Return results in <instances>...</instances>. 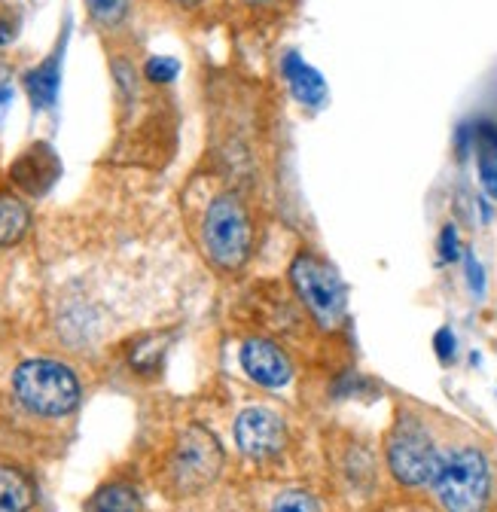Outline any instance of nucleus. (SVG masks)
<instances>
[{"label":"nucleus","instance_id":"f257e3e1","mask_svg":"<svg viewBox=\"0 0 497 512\" xmlns=\"http://www.w3.org/2000/svg\"><path fill=\"white\" fill-rule=\"evenodd\" d=\"M13 388L19 403L46 418H58L77 409L80 403V384L71 369L52 360H28L16 369Z\"/></svg>","mask_w":497,"mask_h":512},{"label":"nucleus","instance_id":"f03ea898","mask_svg":"<svg viewBox=\"0 0 497 512\" xmlns=\"http://www.w3.org/2000/svg\"><path fill=\"white\" fill-rule=\"evenodd\" d=\"M430 488L446 509H479L491 488L485 455L476 448H458V452L443 455Z\"/></svg>","mask_w":497,"mask_h":512},{"label":"nucleus","instance_id":"7ed1b4c3","mask_svg":"<svg viewBox=\"0 0 497 512\" xmlns=\"http://www.w3.org/2000/svg\"><path fill=\"white\" fill-rule=\"evenodd\" d=\"M290 278H293L296 293L308 305V311H312L324 327L339 324L345 311V290H342L339 275L327 263H321L312 253H302L296 256Z\"/></svg>","mask_w":497,"mask_h":512},{"label":"nucleus","instance_id":"20e7f679","mask_svg":"<svg viewBox=\"0 0 497 512\" xmlns=\"http://www.w3.org/2000/svg\"><path fill=\"white\" fill-rule=\"evenodd\" d=\"M205 244L208 253L214 256V263L226 269H235L247 260V250H251V223H247V214L238 199L223 196L208 208Z\"/></svg>","mask_w":497,"mask_h":512},{"label":"nucleus","instance_id":"39448f33","mask_svg":"<svg viewBox=\"0 0 497 512\" xmlns=\"http://www.w3.org/2000/svg\"><path fill=\"white\" fill-rule=\"evenodd\" d=\"M220 464H223V455H220L217 439L202 427H190L180 436L174 448V461H171V476H174L177 491L183 494L202 491L205 485L217 479Z\"/></svg>","mask_w":497,"mask_h":512},{"label":"nucleus","instance_id":"423d86ee","mask_svg":"<svg viewBox=\"0 0 497 512\" xmlns=\"http://www.w3.org/2000/svg\"><path fill=\"white\" fill-rule=\"evenodd\" d=\"M443 452H437V445L430 442V436L418 427H397L388 445V464L397 482L403 485H430L437 476Z\"/></svg>","mask_w":497,"mask_h":512},{"label":"nucleus","instance_id":"0eeeda50","mask_svg":"<svg viewBox=\"0 0 497 512\" xmlns=\"http://www.w3.org/2000/svg\"><path fill=\"white\" fill-rule=\"evenodd\" d=\"M235 439L247 458H275L284 445V421L269 409H247L235 421Z\"/></svg>","mask_w":497,"mask_h":512},{"label":"nucleus","instance_id":"6e6552de","mask_svg":"<svg viewBox=\"0 0 497 512\" xmlns=\"http://www.w3.org/2000/svg\"><path fill=\"white\" fill-rule=\"evenodd\" d=\"M241 366L263 388H284L290 381V363L278 345L266 339H251L241 348Z\"/></svg>","mask_w":497,"mask_h":512},{"label":"nucleus","instance_id":"1a4fd4ad","mask_svg":"<svg viewBox=\"0 0 497 512\" xmlns=\"http://www.w3.org/2000/svg\"><path fill=\"white\" fill-rule=\"evenodd\" d=\"M13 177L25 192H31V196H43L58 177V159L49 147H34L16 162Z\"/></svg>","mask_w":497,"mask_h":512},{"label":"nucleus","instance_id":"9d476101","mask_svg":"<svg viewBox=\"0 0 497 512\" xmlns=\"http://www.w3.org/2000/svg\"><path fill=\"white\" fill-rule=\"evenodd\" d=\"M284 77L293 89V95L305 104H318L327 92L324 86V77L315 71V68H308L305 61H299L296 55H287L284 58Z\"/></svg>","mask_w":497,"mask_h":512},{"label":"nucleus","instance_id":"9b49d317","mask_svg":"<svg viewBox=\"0 0 497 512\" xmlns=\"http://www.w3.org/2000/svg\"><path fill=\"white\" fill-rule=\"evenodd\" d=\"M34 500V491H31V482L10 470V467H0V512H19V509H28Z\"/></svg>","mask_w":497,"mask_h":512},{"label":"nucleus","instance_id":"f8f14e48","mask_svg":"<svg viewBox=\"0 0 497 512\" xmlns=\"http://www.w3.org/2000/svg\"><path fill=\"white\" fill-rule=\"evenodd\" d=\"M28 92L40 110L52 107V101L58 95V58H49L34 74H28Z\"/></svg>","mask_w":497,"mask_h":512},{"label":"nucleus","instance_id":"ddd939ff","mask_svg":"<svg viewBox=\"0 0 497 512\" xmlns=\"http://www.w3.org/2000/svg\"><path fill=\"white\" fill-rule=\"evenodd\" d=\"M28 229V208L10 196L0 199V247L16 244Z\"/></svg>","mask_w":497,"mask_h":512},{"label":"nucleus","instance_id":"4468645a","mask_svg":"<svg viewBox=\"0 0 497 512\" xmlns=\"http://www.w3.org/2000/svg\"><path fill=\"white\" fill-rule=\"evenodd\" d=\"M479 174L491 196L497 199V132L494 128H482L479 135Z\"/></svg>","mask_w":497,"mask_h":512},{"label":"nucleus","instance_id":"2eb2a0df","mask_svg":"<svg viewBox=\"0 0 497 512\" xmlns=\"http://www.w3.org/2000/svg\"><path fill=\"white\" fill-rule=\"evenodd\" d=\"M92 509H113V512H126V509H141V500L132 488L126 485H110L104 488L95 500Z\"/></svg>","mask_w":497,"mask_h":512},{"label":"nucleus","instance_id":"dca6fc26","mask_svg":"<svg viewBox=\"0 0 497 512\" xmlns=\"http://www.w3.org/2000/svg\"><path fill=\"white\" fill-rule=\"evenodd\" d=\"M89 10H92V16H95L98 22L113 25V22H119L122 16H126L129 0H89Z\"/></svg>","mask_w":497,"mask_h":512},{"label":"nucleus","instance_id":"f3484780","mask_svg":"<svg viewBox=\"0 0 497 512\" xmlns=\"http://www.w3.org/2000/svg\"><path fill=\"white\" fill-rule=\"evenodd\" d=\"M275 509H299V512H308V509H318V500L305 491H287L275 500Z\"/></svg>","mask_w":497,"mask_h":512},{"label":"nucleus","instance_id":"a211bd4d","mask_svg":"<svg viewBox=\"0 0 497 512\" xmlns=\"http://www.w3.org/2000/svg\"><path fill=\"white\" fill-rule=\"evenodd\" d=\"M147 77H150L153 83H168V80H174V77H177V61H174V58H153V61L147 64Z\"/></svg>","mask_w":497,"mask_h":512},{"label":"nucleus","instance_id":"6ab92c4d","mask_svg":"<svg viewBox=\"0 0 497 512\" xmlns=\"http://www.w3.org/2000/svg\"><path fill=\"white\" fill-rule=\"evenodd\" d=\"M440 253H443V260H446V263H452L455 256H458V235H455V226H446V229H443Z\"/></svg>","mask_w":497,"mask_h":512},{"label":"nucleus","instance_id":"aec40b11","mask_svg":"<svg viewBox=\"0 0 497 512\" xmlns=\"http://www.w3.org/2000/svg\"><path fill=\"white\" fill-rule=\"evenodd\" d=\"M437 351H440L443 360H449V357L455 354V339H452L449 330H440V333H437Z\"/></svg>","mask_w":497,"mask_h":512},{"label":"nucleus","instance_id":"412c9836","mask_svg":"<svg viewBox=\"0 0 497 512\" xmlns=\"http://www.w3.org/2000/svg\"><path fill=\"white\" fill-rule=\"evenodd\" d=\"M10 101H13V86L7 77H0V122H4V116H7Z\"/></svg>","mask_w":497,"mask_h":512},{"label":"nucleus","instance_id":"4be33fe9","mask_svg":"<svg viewBox=\"0 0 497 512\" xmlns=\"http://www.w3.org/2000/svg\"><path fill=\"white\" fill-rule=\"evenodd\" d=\"M467 272H470V287L479 293L482 290V269L476 266V260H467Z\"/></svg>","mask_w":497,"mask_h":512},{"label":"nucleus","instance_id":"5701e85b","mask_svg":"<svg viewBox=\"0 0 497 512\" xmlns=\"http://www.w3.org/2000/svg\"><path fill=\"white\" fill-rule=\"evenodd\" d=\"M7 40H10V28L0 22V43H7Z\"/></svg>","mask_w":497,"mask_h":512},{"label":"nucleus","instance_id":"b1692460","mask_svg":"<svg viewBox=\"0 0 497 512\" xmlns=\"http://www.w3.org/2000/svg\"><path fill=\"white\" fill-rule=\"evenodd\" d=\"M186 4H196V0H186Z\"/></svg>","mask_w":497,"mask_h":512},{"label":"nucleus","instance_id":"393cba45","mask_svg":"<svg viewBox=\"0 0 497 512\" xmlns=\"http://www.w3.org/2000/svg\"><path fill=\"white\" fill-rule=\"evenodd\" d=\"M254 4H263V0H254Z\"/></svg>","mask_w":497,"mask_h":512}]
</instances>
